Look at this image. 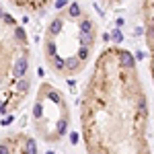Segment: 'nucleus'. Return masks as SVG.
<instances>
[{"instance_id": "obj_1", "label": "nucleus", "mask_w": 154, "mask_h": 154, "mask_svg": "<svg viewBox=\"0 0 154 154\" xmlns=\"http://www.w3.org/2000/svg\"><path fill=\"white\" fill-rule=\"evenodd\" d=\"M78 119L86 154H152L148 95L130 49L109 45L95 58Z\"/></svg>"}, {"instance_id": "obj_2", "label": "nucleus", "mask_w": 154, "mask_h": 154, "mask_svg": "<svg viewBox=\"0 0 154 154\" xmlns=\"http://www.w3.org/2000/svg\"><path fill=\"white\" fill-rule=\"evenodd\" d=\"M99 23L88 6L78 2H60L48 19L41 39V54L48 70L58 78L82 74L95 54Z\"/></svg>"}, {"instance_id": "obj_3", "label": "nucleus", "mask_w": 154, "mask_h": 154, "mask_svg": "<svg viewBox=\"0 0 154 154\" xmlns=\"http://www.w3.org/2000/svg\"><path fill=\"white\" fill-rule=\"evenodd\" d=\"M33 88L31 41L19 19L0 4V117L17 113Z\"/></svg>"}, {"instance_id": "obj_4", "label": "nucleus", "mask_w": 154, "mask_h": 154, "mask_svg": "<svg viewBox=\"0 0 154 154\" xmlns=\"http://www.w3.org/2000/svg\"><path fill=\"white\" fill-rule=\"evenodd\" d=\"M31 123L35 140H41L48 146H58L66 140L72 123L70 103L56 84L41 82L37 86Z\"/></svg>"}, {"instance_id": "obj_5", "label": "nucleus", "mask_w": 154, "mask_h": 154, "mask_svg": "<svg viewBox=\"0 0 154 154\" xmlns=\"http://www.w3.org/2000/svg\"><path fill=\"white\" fill-rule=\"evenodd\" d=\"M0 154H39V146L27 131H8L0 136Z\"/></svg>"}, {"instance_id": "obj_6", "label": "nucleus", "mask_w": 154, "mask_h": 154, "mask_svg": "<svg viewBox=\"0 0 154 154\" xmlns=\"http://www.w3.org/2000/svg\"><path fill=\"white\" fill-rule=\"evenodd\" d=\"M138 14L142 19L144 43L148 49V62H150V78L154 84V2H142L138 6Z\"/></svg>"}, {"instance_id": "obj_7", "label": "nucleus", "mask_w": 154, "mask_h": 154, "mask_svg": "<svg viewBox=\"0 0 154 154\" xmlns=\"http://www.w3.org/2000/svg\"><path fill=\"white\" fill-rule=\"evenodd\" d=\"M11 6L19 8L21 12H27V14H43L49 8H56L58 4H54L51 0H14Z\"/></svg>"}]
</instances>
